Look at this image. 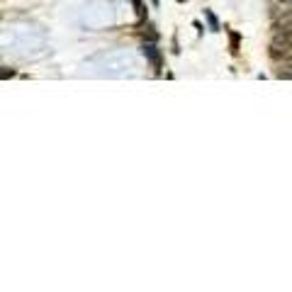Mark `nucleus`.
I'll return each instance as SVG.
<instances>
[{
  "label": "nucleus",
  "instance_id": "nucleus-1",
  "mask_svg": "<svg viewBox=\"0 0 292 292\" xmlns=\"http://www.w3.org/2000/svg\"><path fill=\"white\" fill-rule=\"evenodd\" d=\"M141 54L146 56V61L154 66L156 71H161V66H163V56H161V49H158L154 42H144V44H141Z\"/></svg>",
  "mask_w": 292,
  "mask_h": 292
},
{
  "label": "nucleus",
  "instance_id": "nucleus-2",
  "mask_svg": "<svg viewBox=\"0 0 292 292\" xmlns=\"http://www.w3.org/2000/svg\"><path fill=\"white\" fill-rule=\"evenodd\" d=\"M273 44L283 46V49H287V51L292 54V29L275 25V27H273Z\"/></svg>",
  "mask_w": 292,
  "mask_h": 292
},
{
  "label": "nucleus",
  "instance_id": "nucleus-3",
  "mask_svg": "<svg viewBox=\"0 0 292 292\" xmlns=\"http://www.w3.org/2000/svg\"><path fill=\"white\" fill-rule=\"evenodd\" d=\"M227 36H229V51H231V56H239V51H241V34L234 32V29H227Z\"/></svg>",
  "mask_w": 292,
  "mask_h": 292
},
{
  "label": "nucleus",
  "instance_id": "nucleus-4",
  "mask_svg": "<svg viewBox=\"0 0 292 292\" xmlns=\"http://www.w3.org/2000/svg\"><path fill=\"white\" fill-rule=\"evenodd\" d=\"M202 12H205V20H207V27H210V32H219V29H222V25H219L217 15H214L212 10H202Z\"/></svg>",
  "mask_w": 292,
  "mask_h": 292
},
{
  "label": "nucleus",
  "instance_id": "nucleus-5",
  "mask_svg": "<svg viewBox=\"0 0 292 292\" xmlns=\"http://www.w3.org/2000/svg\"><path fill=\"white\" fill-rule=\"evenodd\" d=\"M132 5H134V12L139 15V20H146V5H144V0H132Z\"/></svg>",
  "mask_w": 292,
  "mask_h": 292
},
{
  "label": "nucleus",
  "instance_id": "nucleus-6",
  "mask_svg": "<svg viewBox=\"0 0 292 292\" xmlns=\"http://www.w3.org/2000/svg\"><path fill=\"white\" fill-rule=\"evenodd\" d=\"M15 68H0V81H3V78H12V76H15Z\"/></svg>",
  "mask_w": 292,
  "mask_h": 292
},
{
  "label": "nucleus",
  "instance_id": "nucleus-7",
  "mask_svg": "<svg viewBox=\"0 0 292 292\" xmlns=\"http://www.w3.org/2000/svg\"><path fill=\"white\" fill-rule=\"evenodd\" d=\"M275 76H278V78H285V81H292V71H283V68H278Z\"/></svg>",
  "mask_w": 292,
  "mask_h": 292
},
{
  "label": "nucleus",
  "instance_id": "nucleus-8",
  "mask_svg": "<svg viewBox=\"0 0 292 292\" xmlns=\"http://www.w3.org/2000/svg\"><path fill=\"white\" fill-rule=\"evenodd\" d=\"M192 25H195V29H197V32H200V34H202V32H205V27H202V22H197V20H195V22H192Z\"/></svg>",
  "mask_w": 292,
  "mask_h": 292
},
{
  "label": "nucleus",
  "instance_id": "nucleus-9",
  "mask_svg": "<svg viewBox=\"0 0 292 292\" xmlns=\"http://www.w3.org/2000/svg\"><path fill=\"white\" fill-rule=\"evenodd\" d=\"M151 3H154V8H158V5H161V0H151Z\"/></svg>",
  "mask_w": 292,
  "mask_h": 292
},
{
  "label": "nucleus",
  "instance_id": "nucleus-10",
  "mask_svg": "<svg viewBox=\"0 0 292 292\" xmlns=\"http://www.w3.org/2000/svg\"><path fill=\"white\" fill-rule=\"evenodd\" d=\"M175 3H188V0H175Z\"/></svg>",
  "mask_w": 292,
  "mask_h": 292
},
{
  "label": "nucleus",
  "instance_id": "nucleus-11",
  "mask_svg": "<svg viewBox=\"0 0 292 292\" xmlns=\"http://www.w3.org/2000/svg\"><path fill=\"white\" fill-rule=\"evenodd\" d=\"M280 3H292V0H280Z\"/></svg>",
  "mask_w": 292,
  "mask_h": 292
}]
</instances>
